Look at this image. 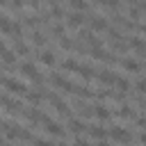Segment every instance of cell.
Listing matches in <instances>:
<instances>
[{
  "mask_svg": "<svg viewBox=\"0 0 146 146\" xmlns=\"http://www.w3.org/2000/svg\"><path fill=\"white\" fill-rule=\"evenodd\" d=\"M78 73H80V75H82V78H84V80H91V78H94V73H96V71H94V68H91V66H80V68H78Z\"/></svg>",
  "mask_w": 146,
  "mask_h": 146,
  "instance_id": "19",
  "label": "cell"
},
{
  "mask_svg": "<svg viewBox=\"0 0 146 146\" xmlns=\"http://www.w3.org/2000/svg\"><path fill=\"white\" fill-rule=\"evenodd\" d=\"M0 146H9V144H7V141H5V139H0Z\"/></svg>",
  "mask_w": 146,
  "mask_h": 146,
  "instance_id": "41",
  "label": "cell"
},
{
  "mask_svg": "<svg viewBox=\"0 0 146 146\" xmlns=\"http://www.w3.org/2000/svg\"><path fill=\"white\" fill-rule=\"evenodd\" d=\"M55 146H68V144H66V141H57Z\"/></svg>",
  "mask_w": 146,
  "mask_h": 146,
  "instance_id": "40",
  "label": "cell"
},
{
  "mask_svg": "<svg viewBox=\"0 0 146 146\" xmlns=\"http://www.w3.org/2000/svg\"><path fill=\"white\" fill-rule=\"evenodd\" d=\"M0 30H2L5 34H11V30H14V23L9 21V16H2V14H0Z\"/></svg>",
  "mask_w": 146,
  "mask_h": 146,
  "instance_id": "15",
  "label": "cell"
},
{
  "mask_svg": "<svg viewBox=\"0 0 146 146\" xmlns=\"http://www.w3.org/2000/svg\"><path fill=\"white\" fill-rule=\"evenodd\" d=\"M116 114H119V116H121V119H132V116H135V110H132V107H130V105H121V107H119V112H116Z\"/></svg>",
  "mask_w": 146,
  "mask_h": 146,
  "instance_id": "17",
  "label": "cell"
},
{
  "mask_svg": "<svg viewBox=\"0 0 146 146\" xmlns=\"http://www.w3.org/2000/svg\"><path fill=\"white\" fill-rule=\"evenodd\" d=\"M68 130H71L73 135H80L82 130H89V128H87L80 119H68Z\"/></svg>",
  "mask_w": 146,
  "mask_h": 146,
  "instance_id": "9",
  "label": "cell"
},
{
  "mask_svg": "<svg viewBox=\"0 0 146 146\" xmlns=\"http://www.w3.org/2000/svg\"><path fill=\"white\" fill-rule=\"evenodd\" d=\"M139 11H141L139 7H132V9H130V18H135V21H137V18H139Z\"/></svg>",
  "mask_w": 146,
  "mask_h": 146,
  "instance_id": "32",
  "label": "cell"
},
{
  "mask_svg": "<svg viewBox=\"0 0 146 146\" xmlns=\"http://www.w3.org/2000/svg\"><path fill=\"white\" fill-rule=\"evenodd\" d=\"M0 57H2V62H5V64H14V62H16V55H14L11 50H5Z\"/></svg>",
  "mask_w": 146,
  "mask_h": 146,
  "instance_id": "25",
  "label": "cell"
},
{
  "mask_svg": "<svg viewBox=\"0 0 146 146\" xmlns=\"http://www.w3.org/2000/svg\"><path fill=\"white\" fill-rule=\"evenodd\" d=\"M135 87H137V91H139V94H146V80H137V84H135Z\"/></svg>",
  "mask_w": 146,
  "mask_h": 146,
  "instance_id": "31",
  "label": "cell"
},
{
  "mask_svg": "<svg viewBox=\"0 0 146 146\" xmlns=\"http://www.w3.org/2000/svg\"><path fill=\"white\" fill-rule=\"evenodd\" d=\"M137 125H139V128H146V116H139V119H137Z\"/></svg>",
  "mask_w": 146,
  "mask_h": 146,
  "instance_id": "34",
  "label": "cell"
},
{
  "mask_svg": "<svg viewBox=\"0 0 146 146\" xmlns=\"http://www.w3.org/2000/svg\"><path fill=\"white\" fill-rule=\"evenodd\" d=\"M59 46H62L64 50H71V48H73V41L66 39V36H62V39H59Z\"/></svg>",
  "mask_w": 146,
  "mask_h": 146,
  "instance_id": "29",
  "label": "cell"
},
{
  "mask_svg": "<svg viewBox=\"0 0 146 146\" xmlns=\"http://www.w3.org/2000/svg\"><path fill=\"white\" fill-rule=\"evenodd\" d=\"M114 84H116V89H119V91H128V89H130V82H128V80H123L121 75H116V82H114Z\"/></svg>",
  "mask_w": 146,
  "mask_h": 146,
  "instance_id": "21",
  "label": "cell"
},
{
  "mask_svg": "<svg viewBox=\"0 0 146 146\" xmlns=\"http://www.w3.org/2000/svg\"><path fill=\"white\" fill-rule=\"evenodd\" d=\"M121 66H123L125 71H132V73L141 71V64H139V62H135V59H121Z\"/></svg>",
  "mask_w": 146,
  "mask_h": 146,
  "instance_id": "13",
  "label": "cell"
},
{
  "mask_svg": "<svg viewBox=\"0 0 146 146\" xmlns=\"http://www.w3.org/2000/svg\"><path fill=\"white\" fill-rule=\"evenodd\" d=\"M107 21L103 16H91V32H107Z\"/></svg>",
  "mask_w": 146,
  "mask_h": 146,
  "instance_id": "4",
  "label": "cell"
},
{
  "mask_svg": "<svg viewBox=\"0 0 146 146\" xmlns=\"http://www.w3.org/2000/svg\"><path fill=\"white\" fill-rule=\"evenodd\" d=\"M39 59H41V64H46V66H55V52H50V50H43V52L39 55Z\"/></svg>",
  "mask_w": 146,
  "mask_h": 146,
  "instance_id": "14",
  "label": "cell"
},
{
  "mask_svg": "<svg viewBox=\"0 0 146 146\" xmlns=\"http://www.w3.org/2000/svg\"><path fill=\"white\" fill-rule=\"evenodd\" d=\"M0 105L7 107L9 112H21V103L18 100H11L9 96H0Z\"/></svg>",
  "mask_w": 146,
  "mask_h": 146,
  "instance_id": "5",
  "label": "cell"
},
{
  "mask_svg": "<svg viewBox=\"0 0 146 146\" xmlns=\"http://www.w3.org/2000/svg\"><path fill=\"white\" fill-rule=\"evenodd\" d=\"M62 68H64V71H73V73H78L80 64H78L75 59H64V62H62Z\"/></svg>",
  "mask_w": 146,
  "mask_h": 146,
  "instance_id": "18",
  "label": "cell"
},
{
  "mask_svg": "<svg viewBox=\"0 0 146 146\" xmlns=\"http://www.w3.org/2000/svg\"><path fill=\"white\" fill-rule=\"evenodd\" d=\"M32 43H34V46H43V43H46V36H43L39 30H34V32H32Z\"/></svg>",
  "mask_w": 146,
  "mask_h": 146,
  "instance_id": "20",
  "label": "cell"
},
{
  "mask_svg": "<svg viewBox=\"0 0 146 146\" xmlns=\"http://www.w3.org/2000/svg\"><path fill=\"white\" fill-rule=\"evenodd\" d=\"M75 146H91V144H89L84 137H78V139H75Z\"/></svg>",
  "mask_w": 146,
  "mask_h": 146,
  "instance_id": "33",
  "label": "cell"
},
{
  "mask_svg": "<svg viewBox=\"0 0 146 146\" xmlns=\"http://www.w3.org/2000/svg\"><path fill=\"white\" fill-rule=\"evenodd\" d=\"M82 21H84V18H82L80 11H71V14L66 16V25H68V27H80Z\"/></svg>",
  "mask_w": 146,
  "mask_h": 146,
  "instance_id": "6",
  "label": "cell"
},
{
  "mask_svg": "<svg viewBox=\"0 0 146 146\" xmlns=\"http://www.w3.org/2000/svg\"><path fill=\"white\" fill-rule=\"evenodd\" d=\"M139 141H141V144H146V132H144V135H139Z\"/></svg>",
  "mask_w": 146,
  "mask_h": 146,
  "instance_id": "39",
  "label": "cell"
},
{
  "mask_svg": "<svg viewBox=\"0 0 146 146\" xmlns=\"http://www.w3.org/2000/svg\"><path fill=\"white\" fill-rule=\"evenodd\" d=\"M2 5H7V0H0V7H2Z\"/></svg>",
  "mask_w": 146,
  "mask_h": 146,
  "instance_id": "43",
  "label": "cell"
},
{
  "mask_svg": "<svg viewBox=\"0 0 146 146\" xmlns=\"http://www.w3.org/2000/svg\"><path fill=\"white\" fill-rule=\"evenodd\" d=\"M110 114H112V112H110V107H105V105H96V107H94V116H98L100 121H107Z\"/></svg>",
  "mask_w": 146,
  "mask_h": 146,
  "instance_id": "11",
  "label": "cell"
},
{
  "mask_svg": "<svg viewBox=\"0 0 146 146\" xmlns=\"http://www.w3.org/2000/svg\"><path fill=\"white\" fill-rule=\"evenodd\" d=\"M75 94L82 96V98H91V96H94V91H91L89 87H75Z\"/></svg>",
  "mask_w": 146,
  "mask_h": 146,
  "instance_id": "22",
  "label": "cell"
},
{
  "mask_svg": "<svg viewBox=\"0 0 146 146\" xmlns=\"http://www.w3.org/2000/svg\"><path fill=\"white\" fill-rule=\"evenodd\" d=\"M100 7H110V9H116L119 7V0H98Z\"/></svg>",
  "mask_w": 146,
  "mask_h": 146,
  "instance_id": "27",
  "label": "cell"
},
{
  "mask_svg": "<svg viewBox=\"0 0 146 146\" xmlns=\"http://www.w3.org/2000/svg\"><path fill=\"white\" fill-rule=\"evenodd\" d=\"M125 2H128V5H135V2H137V0H125Z\"/></svg>",
  "mask_w": 146,
  "mask_h": 146,
  "instance_id": "42",
  "label": "cell"
},
{
  "mask_svg": "<svg viewBox=\"0 0 146 146\" xmlns=\"http://www.w3.org/2000/svg\"><path fill=\"white\" fill-rule=\"evenodd\" d=\"M21 73H23V75H27V78H32V80H34V82H39V84L43 82V75L36 71V66H34L32 62H23V64H21Z\"/></svg>",
  "mask_w": 146,
  "mask_h": 146,
  "instance_id": "2",
  "label": "cell"
},
{
  "mask_svg": "<svg viewBox=\"0 0 146 146\" xmlns=\"http://www.w3.org/2000/svg\"><path fill=\"white\" fill-rule=\"evenodd\" d=\"M2 84H5V89H9L11 94H27V87H25L23 82L14 80V78H2Z\"/></svg>",
  "mask_w": 146,
  "mask_h": 146,
  "instance_id": "3",
  "label": "cell"
},
{
  "mask_svg": "<svg viewBox=\"0 0 146 146\" xmlns=\"http://www.w3.org/2000/svg\"><path fill=\"white\" fill-rule=\"evenodd\" d=\"M50 32H52L57 39H62V36H64V27H62V25H52V27H50Z\"/></svg>",
  "mask_w": 146,
  "mask_h": 146,
  "instance_id": "28",
  "label": "cell"
},
{
  "mask_svg": "<svg viewBox=\"0 0 146 146\" xmlns=\"http://www.w3.org/2000/svg\"><path fill=\"white\" fill-rule=\"evenodd\" d=\"M98 80H100L103 84H114V82H116V73H112V71L105 68V71L98 73Z\"/></svg>",
  "mask_w": 146,
  "mask_h": 146,
  "instance_id": "10",
  "label": "cell"
},
{
  "mask_svg": "<svg viewBox=\"0 0 146 146\" xmlns=\"http://www.w3.org/2000/svg\"><path fill=\"white\" fill-rule=\"evenodd\" d=\"M5 50H7V46H5V41H2V39H0V55H2V52H5Z\"/></svg>",
  "mask_w": 146,
  "mask_h": 146,
  "instance_id": "37",
  "label": "cell"
},
{
  "mask_svg": "<svg viewBox=\"0 0 146 146\" xmlns=\"http://www.w3.org/2000/svg\"><path fill=\"white\" fill-rule=\"evenodd\" d=\"M11 5H14V7H16V9H21V7H23V5H25V0H11Z\"/></svg>",
  "mask_w": 146,
  "mask_h": 146,
  "instance_id": "35",
  "label": "cell"
},
{
  "mask_svg": "<svg viewBox=\"0 0 146 146\" xmlns=\"http://www.w3.org/2000/svg\"><path fill=\"white\" fill-rule=\"evenodd\" d=\"M68 5H71L73 9H78V11H84V9L89 7V5L84 2V0H68Z\"/></svg>",
  "mask_w": 146,
  "mask_h": 146,
  "instance_id": "23",
  "label": "cell"
},
{
  "mask_svg": "<svg viewBox=\"0 0 146 146\" xmlns=\"http://www.w3.org/2000/svg\"><path fill=\"white\" fill-rule=\"evenodd\" d=\"M27 2H30V5H32V7H34V9H36V7H39V5H41V0H27Z\"/></svg>",
  "mask_w": 146,
  "mask_h": 146,
  "instance_id": "36",
  "label": "cell"
},
{
  "mask_svg": "<svg viewBox=\"0 0 146 146\" xmlns=\"http://www.w3.org/2000/svg\"><path fill=\"white\" fill-rule=\"evenodd\" d=\"M25 96H27V100H30V103H36V105H39V103H41V98H43V91H41V89H34V91H27Z\"/></svg>",
  "mask_w": 146,
  "mask_h": 146,
  "instance_id": "16",
  "label": "cell"
},
{
  "mask_svg": "<svg viewBox=\"0 0 146 146\" xmlns=\"http://www.w3.org/2000/svg\"><path fill=\"white\" fill-rule=\"evenodd\" d=\"M46 132H48V135H55V137H64V128H62L57 121H48V123H46Z\"/></svg>",
  "mask_w": 146,
  "mask_h": 146,
  "instance_id": "7",
  "label": "cell"
},
{
  "mask_svg": "<svg viewBox=\"0 0 146 146\" xmlns=\"http://www.w3.org/2000/svg\"><path fill=\"white\" fill-rule=\"evenodd\" d=\"M89 55H91L94 59H100V62H107V59H112V57H110V55H107V52H105L100 46H98V48H91V50H89Z\"/></svg>",
  "mask_w": 146,
  "mask_h": 146,
  "instance_id": "12",
  "label": "cell"
},
{
  "mask_svg": "<svg viewBox=\"0 0 146 146\" xmlns=\"http://www.w3.org/2000/svg\"><path fill=\"white\" fill-rule=\"evenodd\" d=\"M16 52H18V55H27V52H30V48H27L21 39H16Z\"/></svg>",
  "mask_w": 146,
  "mask_h": 146,
  "instance_id": "26",
  "label": "cell"
},
{
  "mask_svg": "<svg viewBox=\"0 0 146 146\" xmlns=\"http://www.w3.org/2000/svg\"><path fill=\"white\" fill-rule=\"evenodd\" d=\"M94 139H105V137H110V130H105V128H100V125H89V130H87Z\"/></svg>",
  "mask_w": 146,
  "mask_h": 146,
  "instance_id": "8",
  "label": "cell"
},
{
  "mask_svg": "<svg viewBox=\"0 0 146 146\" xmlns=\"http://www.w3.org/2000/svg\"><path fill=\"white\" fill-rule=\"evenodd\" d=\"M34 146H55V141H48V139L36 137V139H34Z\"/></svg>",
  "mask_w": 146,
  "mask_h": 146,
  "instance_id": "30",
  "label": "cell"
},
{
  "mask_svg": "<svg viewBox=\"0 0 146 146\" xmlns=\"http://www.w3.org/2000/svg\"><path fill=\"white\" fill-rule=\"evenodd\" d=\"M110 139H112V141H116V144H128V141L132 139V135H130L125 128L114 125V128H110Z\"/></svg>",
  "mask_w": 146,
  "mask_h": 146,
  "instance_id": "1",
  "label": "cell"
},
{
  "mask_svg": "<svg viewBox=\"0 0 146 146\" xmlns=\"http://www.w3.org/2000/svg\"><path fill=\"white\" fill-rule=\"evenodd\" d=\"M144 43H146V41H141L139 36H132V39H130V46H132L135 50H139V52L144 50Z\"/></svg>",
  "mask_w": 146,
  "mask_h": 146,
  "instance_id": "24",
  "label": "cell"
},
{
  "mask_svg": "<svg viewBox=\"0 0 146 146\" xmlns=\"http://www.w3.org/2000/svg\"><path fill=\"white\" fill-rule=\"evenodd\" d=\"M98 146H110V144H107L105 139H98Z\"/></svg>",
  "mask_w": 146,
  "mask_h": 146,
  "instance_id": "38",
  "label": "cell"
}]
</instances>
